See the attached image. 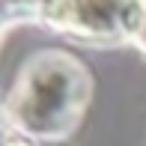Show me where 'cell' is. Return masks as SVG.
Returning <instances> with one entry per match:
<instances>
[{
    "label": "cell",
    "instance_id": "1",
    "mask_svg": "<svg viewBox=\"0 0 146 146\" xmlns=\"http://www.w3.org/2000/svg\"><path fill=\"white\" fill-rule=\"evenodd\" d=\"M92 102V75L63 48L36 51L18 69L3 102L12 131L33 143H57L75 134Z\"/></svg>",
    "mask_w": 146,
    "mask_h": 146
},
{
    "label": "cell",
    "instance_id": "2",
    "mask_svg": "<svg viewBox=\"0 0 146 146\" xmlns=\"http://www.w3.org/2000/svg\"><path fill=\"white\" fill-rule=\"evenodd\" d=\"M39 24L81 45H134L146 30V0H48Z\"/></svg>",
    "mask_w": 146,
    "mask_h": 146
},
{
    "label": "cell",
    "instance_id": "3",
    "mask_svg": "<svg viewBox=\"0 0 146 146\" xmlns=\"http://www.w3.org/2000/svg\"><path fill=\"white\" fill-rule=\"evenodd\" d=\"M48 0H0V42L6 33L21 24H39L42 21V9Z\"/></svg>",
    "mask_w": 146,
    "mask_h": 146
},
{
    "label": "cell",
    "instance_id": "4",
    "mask_svg": "<svg viewBox=\"0 0 146 146\" xmlns=\"http://www.w3.org/2000/svg\"><path fill=\"white\" fill-rule=\"evenodd\" d=\"M6 128H9V125H6V116H3V104H0V146H6Z\"/></svg>",
    "mask_w": 146,
    "mask_h": 146
},
{
    "label": "cell",
    "instance_id": "5",
    "mask_svg": "<svg viewBox=\"0 0 146 146\" xmlns=\"http://www.w3.org/2000/svg\"><path fill=\"white\" fill-rule=\"evenodd\" d=\"M6 146H39V143H33V140H6Z\"/></svg>",
    "mask_w": 146,
    "mask_h": 146
},
{
    "label": "cell",
    "instance_id": "6",
    "mask_svg": "<svg viewBox=\"0 0 146 146\" xmlns=\"http://www.w3.org/2000/svg\"><path fill=\"white\" fill-rule=\"evenodd\" d=\"M134 45H137V48H140V51H143V54H146V30L140 33V39H137V42H134Z\"/></svg>",
    "mask_w": 146,
    "mask_h": 146
}]
</instances>
